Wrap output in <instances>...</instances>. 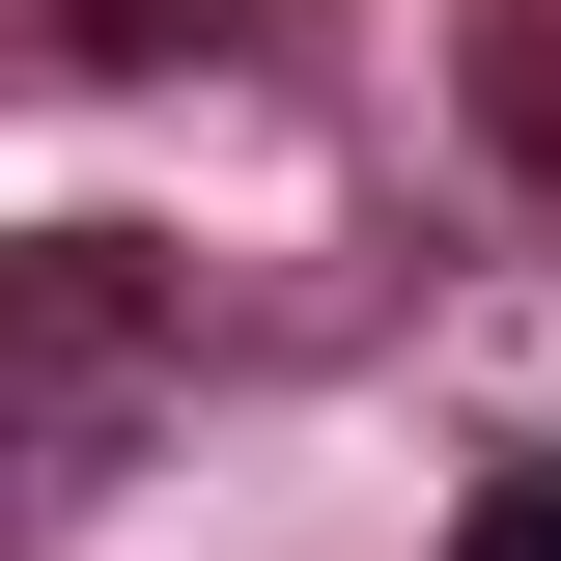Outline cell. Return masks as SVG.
Segmentation results:
<instances>
[{
    "label": "cell",
    "mask_w": 561,
    "mask_h": 561,
    "mask_svg": "<svg viewBox=\"0 0 561 561\" xmlns=\"http://www.w3.org/2000/svg\"><path fill=\"white\" fill-rule=\"evenodd\" d=\"M449 561H561V449H505V478L449 505Z\"/></svg>",
    "instance_id": "6da1fadb"
}]
</instances>
